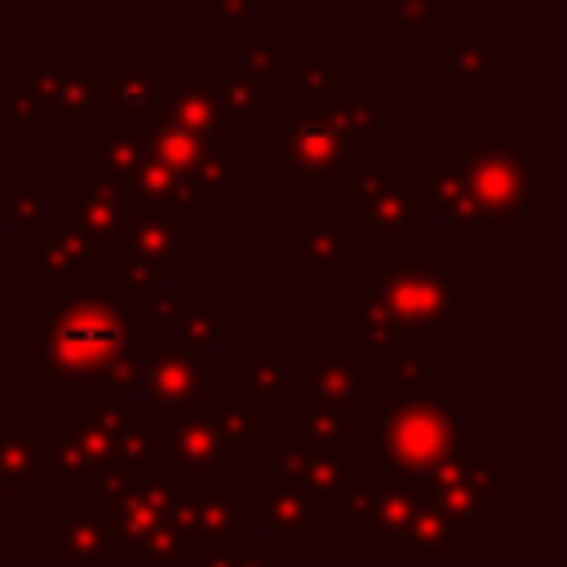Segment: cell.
<instances>
[{"mask_svg": "<svg viewBox=\"0 0 567 567\" xmlns=\"http://www.w3.org/2000/svg\"><path fill=\"white\" fill-rule=\"evenodd\" d=\"M137 372L151 390L155 403L164 408H190L195 394H199V354L195 350H151V354H137Z\"/></svg>", "mask_w": 567, "mask_h": 567, "instance_id": "52a82bcc", "label": "cell"}, {"mask_svg": "<svg viewBox=\"0 0 567 567\" xmlns=\"http://www.w3.org/2000/svg\"><path fill=\"white\" fill-rule=\"evenodd\" d=\"M177 332H182V350H195V354H204V350H213L221 337V319L213 315V310H182V319H177Z\"/></svg>", "mask_w": 567, "mask_h": 567, "instance_id": "836d02e7", "label": "cell"}, {"mask_svg": "<svg viewBox=\"0 0 567 567\" xmlns=\"http://www.w3.org/2000/svg\"><path fill=\"white\" fill-rule=\"evenodd\" d=\"M425 385V354L408 350V346H390L385 350V390L390 394H416Z\"/></svg>", "mask_w": 567, "mask_h": 567, "instance_id": "f546056e", "label": "cell"}, {"mask_svg": "<svg viewBox=\"0 0 567 567\" xmlns=\"http://www.w3.org/2000/svg\"><path fill=\"white\" fill-rule=\"evenodd\" d=\"M341 425H346V412L332 408V403H315L310 399V412H306V430H310V443L332 452L341 443Z\"/></svg>", "mask_w": 567, "mask_h": 567, "instance_id": "e575fe53", "label": "cell"}, {"mask_svg": "<svg viewBox=\"0 0 567 567\" xmlns=\"http://www.w3.org/2000/svg\"><path fill=\"white\" fill-rule=\"evenodd\" d=\"M142 155H146V137L142 133H111L102 142V168L115 173V177H133Z\"/></svg>", "mask_w": 567, "mask_h": 567, "instance_id": "1f68e13d", "label": "cell"}, {"mask_svg": "<svg viewBox=\"0 0 567 567\" xmlns=\"http://www.w3.org/2000/svg\"><path fill=\"white\" fill-rule=\"evenodd\" d=\"M346 328H350V332H363L372 346H385V350L399 346V337H403V323H399L381 301H372V297H368V306H359V310L346 315Z\"/></svg>", "mask_w": 567, "mask_h": 567, "instance_id": "f1b7e54d", "label": "cell"}, {"mask_svg": "<svg viewBox=\"0 0 567 567\" xmlns=\"http://www.w3.org/2000/svg\"><path fill=\"white\" fill-rule=\"evenodd\" d=\"M71 381H111L115 394L142 385L133 350V315L120 297L75 292L66 306L44 315V390Z\"/></svg>", "mask_w": 567, "mask_h": 567, "instance_id": "6da1fadb", "label": "cell"}, {"mask_svg": "<svg viewBox=\"0 0 567 567\" xmlns=\"http://www.w3.org/2000/svg\"><path fill=\"white\" fill-rule=\"evenodd\" d=\"M443 168L465 182L483 226H518L527 208L545 204V173H532L523 155L505 151V133H487V151H452Z\"/></svg>", "mask_w": 567, "mask_h": 567, "instance_id": "3957f363", "label": "cell"}, {"mask_svg": "<svg viewBox=\"0 0 567 567\" xmlns=\"http://www.w3.org/2000/svg\"><path fill=\"white\" fill-rule=\"evenodd\" d=\"M425 18V0H385V22L390 27H416Z\"/></svg>", "mask_w": 567, "mask_h": 567, "instance_id": "7bdbcfd3", "label": "cell"}, {"mask_svg": "<svg viewBox=\"0 0 567 567\" xmlns=\"http://www.w3.org/2000/svg\"><path fill=\"white\" fill-rule=\"evenodd\" d=\"M40 190H31V186H22V190H13L9 199H4V217H9V226H35L40 221Z\"/></svg>", "mask_w": 567, "mask_h": 567, "instance_id": "f35d334b", "label": "cell"}, {"mask_svg": "<svg viewBox=\"0 0 567 567\" xmlns=\"http://www.w3.org/2000/svg\"><path fill=\"white\" fill-rule=\"evenodd\" d=\"M252 4H266V0H204V22L208 27H235Z\"/></svg>", "mask_w": 567, "mask_h": 567, "instance_id": "60d3db41", "label": "cell"}, {"mask_svg": "<svg viewBox=\"0 0 567 567\" xmlns=\"http://www.w3.org/2000/svg\"><path fill=\"white\" fill-rule=\"evenodd\" d=\"M164 443H168V452H173V461L182 470H204V474H217L221 470L217 425H213V416H204L195 408H168Z\"/></svg>", "mask_w": 567, "mask_h": 567, "instance_id": "ba28073f", "label": "cell"}, {"mask_svg": "<svg viewBox=\"0 0 567 567\" xmlns=\"http://www.w3.org/2000/svg\"><path fill=\"white\" fill-rule=\"evenodd\" d=\"M425 213H430L425 190H408V186L385 190L381 199H372V204L363 208V217H368L372 226H416Z\"/></svg>", "mask_w": 567, "mask_h": 567, "instance_id": "cb8c5ba5", "label": "cell"}, {"mask_svg": "<svg viewBox=\"0 0 567 567\" xmlns=\"http://www.w3.org/2000/svg\"><path fill=\"white\" fill-rule=\"evenodd\" d=\"M35 120H40V102H35L31 93H4V97H0V124L27 128V124H35Z\"/></svg>", "mask_w": 567, "mask_h": 567, "instance_id": "74e56055", "label": "cell"}, {"mask_svg": "<svg viewBox=\"0 0 567 567\" xmlns=\"http://www.w3.org/2000/svg\"><path fill=\"white\" fill-rule=\"evenodd\" d=\"M310 368V399L332 403V408H359L363 399V354H306Z\"/></svg>", "mask_w": 567, "mask_h": 567, "instance_id": "30bf717a", "label": "cell"}, {"mask_svg": "<svg viewBox=\"0 0 567 567\" xmlns=\"http://www.w3.org/2000/svg\"><path fill=\"white\" fill-rule=\"evenodd\" d=\"M49 456H53V465L62 470L66 487H75V492H89V487H111V483H115V465L97 461V456H93L89 447H80L75 439H62V434H53V443H49Z\"/></svg>", "mask_w": 567, "mask_h": 567, "instance_id": "ffe728a7", "label": "cell"}, {"mask_svg": "<svg viewBox=\"0 0 567 567\" xmlns=\"http://www.w3.org/2000/svg\"><path fill=\"white\" fill-rule=\"evenodd\" d=\"M31 84V97H49V102H62V120L66 128H80L89 106L97 102V84H93V71H66V66H53V71H31L27 75Z\"/></svg>", "mask_w": 567, "mask_h": 567, "instance_id": "7c38bea8", "label": "cell"}, {"mask_svg": "<svg viewBox=\"0 0 567 567\" xmlns=\"http://www.w3.org/2000/svg\"><path fill=\"white\" fill-rule=\"evenodd\" d=\"M465 434V416L443 394H403L394 412L368 416V447L390 456V474H421L456 452Z\"/></svg>", "mask_w": 567, "mask_h": 567, "instance_id": "7a4b0ae2", "label": "cell"}, {"mask_svg": "<svg viewBox=\"0 0 567 567\" xmlns=\"http://www.w3.org/2000/svg\"><path fill=\"white\" fill-rule=\"evenodd\" d=\"M182 297H168V292H159V297H151L146 301V310H137L133 315V328H177V319H182Z\"/></svg>", "mask_w": 567, "mask_h": 567, "instance_id": "8d00e7d4", "label": "cell"}, {"mask_svg": "<svg viewBox=\"0 0 567 567\" xmlns=\"http://www.w3.org/2000/svg\"><path fill=\"white\" fill-rule=\"evenodd\" d=\"M53 434H0V483L9 487H40L44 483V452Z\"/></svg>", "mask_w": 567, "mask_h": 567, "instance_id": "2e32d148", "label": "cell"}, {"mask_svg": "<svg viewBox=\"0 0 567 567\" xmlns=\"http://www.w3.org/2000/svg\"><path fill=\"white\" fill-rule=\"evenodd\" d=\"M133 190L137 195H151V199H164V204H186V208H199L204 204V186L186 173H173L164 159L155 155H142V164L133 168Z\"/></svg>", "mask_w": 567, "mask_h": 567, "instance_id": "e0dca14e", "label": "cell"}, {"mask_svg": "<svg viewBox=\"0 0 567 567\" xmlns=\"http://www.w3.org/2000/svg\"><path fill=\"white\" fill-rule=\"evenodd\" d=\"M0 97H4V71H0Z\"/></svg>", "mask_w": 567, "mask_h": 567, "instance_id": "f907efd6", "label": "cell"}, {"mask_svg": "<svg viewBox=\"0 0 567 567\" xmlns=\"http://www.w3.org/2000/svg\"><path fill=\"white\" fill-rule=\"evenodd\" d=\"M142 208V199H115V195H84V204L80 208H66V230L71 235H84L89 244H97V248H115V244H124V235H128V221H133V213Z\"/></svg>", "mask_w": 567, "mask_h": 567, "instance_id": "9c48e42d", "label": "cell"}, {"mask_svg": "<svg viewBox=\"0 0 567 567\" xmlns=\"http://www.w3.org/2000/svg\"><path fill=\"white\" fill-rule=\"evenodd\" d=\"M244 368H248V390L261 394L266 412L288 403V359L279 350H248Z\"/></svg>", "mask_w": 567, "mask_h": 567, "instance_id": "603a6c76", "label": "cell"}, {"mask_svg": "<svg viewBox=\"0 0 567 567\" xmlns=\"http://www.w3.org/2000/svg\"><path fill=\"white\" fill-rule=\"evenodd\" d=\"M483 44H487V35L474 27L470 40H465V49H461V44L452 49V58H447V84H470V80H483V75H487Z\"/></svg>", "mask_w": 567, "mask_h": 567, "instance_id": "d6a6232c", "label": "cell"}, {"mask_svg": "<svg viewBox=\"0 0 567 567\" xmlns=\"http://www.w3.org/2000/svg\"><path fill=\"white\" fill-rule=\"evenodd\" d=\"M425 199L434 208H443L452 221H478V204H474V195L465 190V182L452 168H434L425 177Z\"/></svg>", "mask_w": 567, "mask_h": 567, "instance_id": "d4e9b609", "label": "cell"}, {"mask_svg": "<svg viewBox=\"0 0 567 567\" xmlns=\"http://www.w3.org/2000/svg\"><path fill=\"white\" fill-rule=\"evenodd\" d=\"M97 84V102L106 106H124V111H142L151 124L159 120V97H164V75L151 71H93Z\"/></svg>", "mask_w": 567, "mask_h": 567, "instance_id": "8fae6325", "label": "cell"}, {"mask_svg": "<svg viewBox=\"0 0 567 567\" xmlns=\"http://www.w3.org/2000/svg\"><path fill=\"white\" fill-rule=\"evenodd\" d=\"M266 102L261 75L252 71H230L217 89V128H239L248 120V111H257Z\"/></svg>", "mask_w": 567, "mask_h": 567, "instance_id": "44dd1931", "label": "cell"}, {"mask_svg": "<svg viewBox=\"0 0 567 567\" xmlns=\"http://www.w3.org/2000/svg\"><path fill=\"white\" fill-rule=\"evenodd\" d=\"M195 182L208 190H230V186H239L244 182V151H235V146H208V155L199 159V168H195Z\"/></svg>", "mask_w": 567, "mask_h": 567, "instance_id": "83f0119b", "label": "cell"}, {"mask_svg": "<svg viewBox=\"0 0 567 567\" xmlns=\"http://www.w3.org/2000/svg\"><path fill=\"white\" fill-rule=\"evenodd\" d=\"M22 505V487H9V483H0V523H4V514H13Z\"/></svg>", "mask_w": 567, "mask_h": 567, "instance_id": "bcb514c9", "label": "cell"}, {"mask_svg": "<svg viewBox=\"0 0 567 567\" xmlns=\"http://www.w3.org/2000/svg\"><path fill=\"white\" fill-rule=\"evenodd\" d=\"M372 527H381L377 501L372 496H350L346 501V532H372Z\"/></svg>", "mask_w": 567, "mask_h": 567, "instance_id": "b9f144b4", "label": "cell"}, {"mask_svg": "<svg viewBox=\"0 0 567 567\" xmlns=\"http://www.w3.org/2000/svg\"><path fill=\"white\" fill-rule=\"evenodd\" d=\"M173 527L182 532L186 549H221V540L235 532L244 496L239 492H199V496H173Z\"/></svg>", "mask_w": 567, "mask_h": 567, "instance_id": "8992f818", "label": "cell"}, {"mask_svg": "<svg viewBox=\"0 0 567 567\" xmlns=\"http://www.w3.org/2000/svg\"><path fill=\"white\" fill-rule=\"evenodd\" d=\"M266 470H284L288 483H297V487H315V492L341 483V465H337L332 456H319V447H310V452H288V456L270 452V456H266Z\"/></svg>", "mask_w": 567, "mask_h": 567, "instance_id": "7402d4cb", "label": "cell"}, {"mask_svg": "<svg viewBox=\"0 0 567 567\" xmlns=\"http://www.w3.org/2000/svg\"><path fill=\"white\" fill-rule=\"evenodd\" d=\"M208 146H213V137L186 133V128L164 124V120H159V124L146 133V155L164 159L173 173H186V177H195V168H199V159L208 155Z\"/></svg>", "mask_w": 567, "mask_h": 567, "instance_id": "ac0fdd59", "label": "cell"}, {"mask_svg": "<svg viewBox=\"0 0 567 567\" xmlns=\"http://www.w3.org/2000/svg\"><path fill=\"white\" fill-rule=\"evenodd\" d=\"M18 27H22V9L0 4V35H4V31H18Z\"/></svg>", "mask_w": 567, "mask_h": 567, "instance_id": "7dc6e473", "label": "cell"}, {"mask_svg": "<svg viewBox=\"0 0 567 567\" xmlns=\"http://www.w3.org/2000/svg\"><path fill=\"white\" fill-rule=\"evenodd\" d=\"M137 549H142V567H182L186 563V540H182V532L168 518Z\"/></svg>", "mask_w": 567, "mask_h": 567, "instance_id": "4dcf8cb0", "label": "cell"}, {"mask_svg": "<svg viewBox=\"0 0 567 567\" xmlns=\"http://www.w3.org/2000/svg\"><path fill=\"white\" fill-rule=\"evenodd\" d=\"M230 567H284V558L279 554H239V558H230Z\"/></svg>", "mask_w": 567, "mask_h": 567, "instance_id": "f6af8a7d", "label": "cell"}, {"mask_svg": "<svg viewBox=\"0 0 567 567\" xmlns=\"http://www.w3.org/2000/svg\"><path fill=\"white\" fill-rule=\"evenodd\" d=\"M363 128H377V111H323V106H297L288 111L284 142H288V186L328 182L350 146L363 142Z\"/></svg>", "mask_w": 567, "mask_h": 567, "instance_id": "277c9868", "label": "cell"}, {"mask_svg": "<svg viewBox=\"0 0 567 567\" xmlns=\"http://www.w3.org/2000/svg\"><path fill=\"white\" fill-rule=\"evenodd\" d=\"M204 567H230V558H226L221 549H208V558H204Z\"/></svg>", "mask_w": 567, "mask_h": 567, "instance_id": "c3c4849f", "label": "cell"}, {"mask_svg": "<svg viewBox=\"0 0 567 567\" xmlns=\"http://www.w3.org/2000/svg\"><path fill=\"white\" fill-rule=\"evenodd\" d=\"M279 58H275V49L270 44H261V49H248V58H244V71H252V75H261V71H270Z\"/></svg>", "mask_w": 567, "mask_h": 567, "instance_id": "ee69618b", "label": "cell"}, {"mask_svg": "<svg viewBox=\"0 0 567 567\" xmlns=\"http://www.w3.org/2000/svg\"><path fill=\"white\" fill-rule=\"evenodd\" d=\"M102 252L106 248H97V244H89L84 235H49L35 252H27V266L31 270H40L44 275V284L58 292L62 284H66V270L71 266H80V270H97L102 266Z\"/></svg>", "mask_w": 567, "mask_h": 567, "instance_id": "5bb4252c", "label": "cell"}, {"mask_svg": "<svg viewBox=\"0 0 567 567\" xmlns=\"http://www.w3.org/2000/svg\"><path fill=\"white\" fill-rule=\"evenodd\" d=\"M213 425H217L221 447H239L248 434H257V430L266 425V412H252L248 399H244V390H230V394L221 399V412L213 416Z\"/></svg>", "mask_w": 567, "mask_h": 567, "instance_id": "4316f807", "label": "cell"}, {"mask_svg": "<svg viewBox=\"0 0 567 567\" xmlns=\"http://www.w3.org/2000/svg\"><path fill=\"white\" fill-rule=\"evenodd\" d=\"M128 230H137V252L155 257L164 270L182 266V213L177 208H137Z\"/></svg>", "mask_w": 567, "mask_h": 567, "instance_id": "9a60e30c", "label": "cell"}, {"mask_svg": "<svg viewBox=\"0 0 567 567\" xmlns=\"http://www.w3.org/2000/svg\"><path fill=\"white\" fill-rule=\"evenodd\" d=\"M266 518H270V527H284V532H319L323 527V496L315 487L288 483L284 492L266 496Z\"/></svg>", "mask_w": 567, "mask_h": 567, "instance_id": "d6986e66", "label": "cell"}, {"mask_svg": "<svg viewBox=\"0 0 567 567\" xmlns=\"http://www.w3.org/2000/svg\"><path fill=\"white\" fill-rule=\"evenodd\" d=\"M159 120L164 124H177L186 133H199V137H213L217 133V97H213V89H204V71L199 66L186 71V89H177V93L164 89Z\"/></svg>", "mask_w": 567, "mask_h": 567, "instance_id": "4fadbf2b", "label": "cell"}, {"mask_svg": "<svg viewBox=\"0 0 567 567\" xmlns=\"http://www.w3.org/2000/svg\"><path fill=\"white\" fill-rule=\"evenodd\" d=\"M425 252L416 248H403V252H390L381 270H372L363 284L372 292V301H381L399 323H416L425 319L430 328H439L447 319V310L456 306V292L465 288V275L452 270L443 279H430L425 275Z\"/></svg>", "mask_w": 567, "mask_h": 567, "instance_id": "5b68a950", "label": "cell"}, {"mask_svg": "<svg viewBox=\"0 0 567 567\" xmlns=\"http://www.w3.org/2000/svg\"><path fill=\"white\" fill-rule=\"evenodd\" d=\"M341 248H346V235L337 226H315L306 235V261L310 266H337L341 261Z\"/></svg>", "mask_w": 567, "mask_h": 567, "instance_id": "d590c367", "label": "cell"}, {"mask_svg": "<svg viewBox=\"0 0 567 567\" xmlns=\"http://www.w3.org/2000/svg\"><path fill=\"white\" fill-rule=\"evenodd\" d=\"M106 527L102 518H71L66 523V567H102L106 563Z\"/></svg>", "mask_w": 567, "mask_h": 567, "instance_id": "484cf974", "label": "cell"}, {"mask_svg": "<svg viewBox=\"0 0 567 567\" xmlns=\"http://www.w3.org/2000/svg\"><path fill=\"white\" fill-rule=\"evenodd\" d=\"M159 275H164V266H159L155 257H146V252H137V248H133L128 270H124V288H142V292H151Z\"/></svg>", "mask_w": 567, "mask_h": 567, "instance_id": "ab89813d", "label": "cell"}, {"mask_svg": "<svg viewBox=\"0 0 567 567\" xmlns=\"http://www.w3.org/2000/svg\"><path fill=\"white\" fill-rule=\"evenodd\" d=\"M439 4H465V0H439Z\"/></svg>", "mask_w": 567, "mask_h": 567, "instance_id": "681fc988", "label": "cell"}]
</instances>
